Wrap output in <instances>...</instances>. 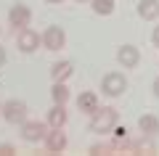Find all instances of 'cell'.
<instances>
[{"label":"cell","instance_id":"cell-1","mask_svg":"<svg viewBox=\"0 0 159 156\" xmlns=\"http://www.w3.org/2000/svg\"><path fill=\"white\" fill-rule=\"evenodd\" d=\"M119 122V111L114 106H98L96 114H90V132H111L114 124Z\"/></svg>","mask_w":159,"mask_h":156},{"label":"cell","instance_id":"cell-2","mask_svg":"<svg viewBox=\"0 0 159 156\" xmlns=\"http://www.w3.org/2000/svg\"><path fill=\"white\" fill-rule=\"evenodd\" d=\"M0 114H3V119L8 124H21V122H27V103L19 98H8L0 106Z\"/></svg>","mask_w":159,"mask_h":156},{"label":"cell","instance_id":"cell-3","mask_svg":"<svg viewBox=\"0 0 159 156\" xmlns=\"http://www.w3.org/2000/svg\"><path fill=\"white\" fill-rule=\"evenodd\" d=\"M101 90H103V95H109V98H119V95L127 90V77H125L122 72H109V74H103Z\"/></svg>","mask_w":159,"mask_h":156},{"label":"cell","instance_id":"cell-4","mask_svg":"<svg viewBox=\"0 0 159 156\" xmlns=\"http://www.w3.org/2000/svg\"><path fill=\"white\" fill-rule=\"evenodd\" d=\"M48 130H51V124H48V122L27 119V122H21V138L27 140V143H40V140H45Z\"/></svg>","mask_w":159,"mask_h":156},{"label":"cell","instance_id":"cell-5","mask_svg":"<svg viewBox=\"0 0 159 156\" xmlns=\"http://www.w3.org/2000/svg\"><path fill=\"white\" fill-rule=\"evenodd\" d=\"M16 45L21 53H34V50L43 45V37H40V32H34L32 27H24L16 32Z\"/></svg>","mask_w":159,"mask_h":156},{"label":"cell","instance_id":"cell-6","mask_svg":"<svg viewBox=\"0 0 159 156\" xmlns=\"http://www.w3.org/2000/svg\"><path fill=\"white\" fill-rule=\"evenodd\" d=\"M40 37H43V48L45 50H61L64 45H66V32H64L61 27H56V24L45 27Z\"/></svg>","mask_w":159,"mask_h":156},{"label":"cell","instance_id":"cell-7","mask_svg":"<svg viewBox=\"0 0 159 156\" xmlns=\"http://www.w3.org/2000/svg\"><path fill=\"white\" fill-rule=\"evenodd\" d=\"M43 143H45L48 154H64L66 145H69V138H66V132H64V127H51Z\"/></svg>","mask_w":159,"mask_h":156},{"label":"cell","instance_id":"cell-8","mask_svg":"<svg viewBox=\"0 0 159 156\" xmlns=\"http://www.w3.org/2000/svg\"><path fill=\"white\" fill-rule=\"evenodd\" d=\"M8 21H11V27L19 32V29L29 27V21H32V11H29L24 3H16V6H11V11H8Z\"/></svg>","mask_w":159,"mask_h":156},{"label":"cell","instance_id":"cell-9","mask_svg":"<svg viewBox=\"0 0 159 156\" xmlns=\"http://www.w3.org/2000/svg\"><path fill=\"white\" fill-rule=\"evenodd\" d=\"M117 61H119V66H125V69H135L141 64V50L135 45H119Z\"/></svg>","mask_w":159,"mask_h":156},{"label":"cell","instance_id":"cell-10","mask_svg":"<svg viewBox=\"0 0 159 156\" xmlns=\"http://www.w3.org/2000/svg\"><path fill=\"white\" fill-rule=\"evenodd\" d=\"M77 109L82 114H88V117L96 114L98 111V95L93 93V90H82V93L77 95Z\"/></svg>","mask_w":159,"mask_h":156},{"label":"cell","instance_id":"cell-11","mask_svg":"<svg viewBox=\"0 0 159 156\" xmlns=\"http://www.w3.org/2000/svg\"><path fill=\"white\" fill-rule=\"evenodd\" d=\"M45 122L51 124V127H64V124L69 122V114H66V103H53L51 111H48Z\"/></svg>","mask_w":159,"mask_h":156},{"label":"cell","instance_id":"cell-12","mask_svg":"<svg viewBox=\"0 0 159 156\" xmlns=\"http://www.w3.org/2000/svg\"><path fill=\"white\" fill-rule=\"evenodd\" d=\"M138 16L143 21H157L159 19V0H138Z\"/></svg>","mask_w":159,"mask_h":156},{"label":"cell","instance_id":"cell-13","mask_svg":"<svg viewBox=\"0 0 159 156\" xmlns=\"http://www.w3.org/2000/svg\"><path fill=\"white\" fill-rule=\"evenodd\" d=\"M72 74H74L72 61H56L51 66V79H53V82H66Z\"/></svg>","mask_w":159,"mask_h":156},{"label":"cell","instance_id":"cell-14","mask_svg":"<svg viewBox=\"0 0 159 156\" xmlns=\"http://www.w3.org/2000/svg\"><path fill=\"white\" fill-rule=\"evenodd\" d=\"M138 130L143 135H159V117L157 114H143L138 119Z\"/></svg>","mask_w":159,"mask_h":156},{"label":"cell","instance_id":"cell-15","mask_svg":"<svg viewBox=\"0 0 159 156\" xmlns=\"http://www.w3.org/2000/svg\"><path fill=\"white\" fill-rule=\"evenodd\" d=\"M69 87H66V82H53L51 85V98H53V103H66L69 100Z\"/></svg>","mask_w":159,"mask_h":156},{"label":"cell","instance_id":"cell-16","mask_svg":"<svg viewBox=\"0 0 159 156\" xmlns=\"http://www.w3.org/2000/svg\"><path fill=\"white\" fill-rule=\"evenodd\" d=\"M114 0H90V8H93V13L96 16H111L114 13Z\"/></svg>","mask_w":159,"mask_h":156},{"label":"cell","instance_id":"cell-17","mask_svg":"<svg viewBox=\"0 0 159 156\" xmlns=\"http://www.w3.org/2000/svg\"><path fill=\"white\" fill-rule=\"evenodd\" d=\"M13 154H16V148L11 143H0V156H13Z\"/></svg>","mask_w":159,"mask_h":156},{"label":"cell","instance_id":"cell-18","mask_svg":"<svg viewBox=\"0 0 159 156\" xmlns=\"http://www.w3.org/2000/svg\"><path fill=\"white\" fill-rule=\"evenodd\" d=\"M151 42H154V45H157V48H159V24H157V27H154V32H151Z\"/></svg>","mask_w":159,"mask_h":156},{"label":"cell","instance_id":"cell-19","mask_svg":"<svg viewBox=\"0 0 159 156\" xmlns=\"http://www.w3.org/2000/svg\"><path fill=\"white\" fill-rule=\"evenodd\" d=\"M6 58H8V56H6V48H0V69L6 66Z\"/></svg>","mask_w":159,"mask_h":156},{"label":"cell","instance_id":"cell-20","mask_svg":"<svg viewBox=\"0 0 159 156\" xmlns=\"http://www.w3.org/2000/svg\"><path fill=\"white\" fill-rule=\"evenodd\" d=\"M151 90H154V95H157V98H159V77L154 79V85H151Z\"/></svg>","mask_w":159,"mask_h":156},{"label":"cell","instance_id":"cell-21","mask_svg":"<svg viewBox=\"0 0 159 156\" xmlns=\"http://www.w3.org/2000/svg\"><path fill=\"white\" fill-rule=\"evenodd\" d=\"M45 3H53V6H61L64 0H45Z\"/></svg>","mask_w":159,"mask_h":156},{"label":"cell","instance_id":"cell-22","mask_svg":"<svg viewBox=\"0 0 159 156\" xmlns=\"http://www.w3.org/2000/svg\"><path fill=\"white\" fill-rule=\"evenodd\" d=\"M74 3H90V0H74Z\"/></svg>","mask_w":159,"mask_h":156},{"label":"cell","instance_id":"cell-23","mask_svg":"<svg viewBox=\"0 0 159 156\" xmlns=\"http://www.w3.org/2000/svg\"><path fill=\"white\" fill-rule=\"evenodd\" d=\"M0 34H3V29H0Z\"/></svg>","mask_w":159,"mask_h":156},{"label":"cell","instance_id":"cell-24","mask_svg":"<svg viewBox=\"0 0 159 156\" xmlns=\"http://www.w3.org/2000/svg\"><path fill=\"white\" fill-rule=\"evenodd\" d=\"M0 106H3V103H0Z\"/></svg>","mask_w":159,"mask_h":156}]
</instances>
